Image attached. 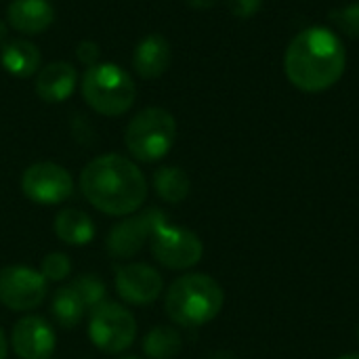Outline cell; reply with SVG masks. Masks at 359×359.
Instances as JSON below:
<instances>
[{
  "label": "cell",
  "mask_w": 359,
  "mask_h": 359,
  "mask_svg": "<svg viewBox=\"0 0 359 359\" xmlns=\"http://www.w3.org/2000/svg\"><path fill=\"white\" fill-rule=\"evenodd\" d=\"M120 359H139V358H130V355H128V358H120Z\"/></svg>",
  "instance_id": "4dcf8cb0"
},
{
  "label": "cell",
  "mask_w": 359,
  "mask_h": 359,
  "mask_svg": "<svg viewBox=\"0 0 359 359\" xmlns=\"http://www.w3.org/2000/svg\"><path fill=\"white\" fill-rule=\"evenodd\" d=\"M358 337H359V328H358Z\"/></svg>",
  "instance_id": "1f68e13d"
},
{
  "label": "cell",
  "mask_w": 359,
  "mask_h": 359,
  "mask_svg": "<svg viewBox=\"0 0 359 359\" xmlns=\"http://www.w3.org/2000/svg\"><path fill=\"white\" fill-rule=\"evenodd\" d=\"M225 303L221 284L206 273H187L168 286L164 311L172 324L183 328H200L212 322Z\"/></svg>",
  "instance_id": "3957f363"
},
{
  "label": "cell",
  "mask_w": 359,
  "mask_h": 359,
  "mask_svg": "<svg viewBox=\"0 0 359 359\" xmlns=\"http://www.w3.org/2000/svg\"><path fill=\"white\" fill-rule=\"evenodd\" d=\"M6 36H8V25H6V21L0 19V42H4Z\"/></svg>",
  "instance_id": "f1b7e54d"
},
{
  "label": "cell",
  "mask_w": 359,
  "mask_h": 359,
  "mask_svg": "<svg viewBox=\"0 0 359 359\" xmlns=\"http://www.w3.org/2000/svg\"><path fill=\"white\" fill-rule=\"evenodd\" d=\"M76 57L80 63H84L86 67L90 65H97L99 63V57H101V50H99V44L93 42V40H82L76 48Z\"/></svg>",
  "instance_id": "d4e9b609"
},
{
  "label": "cell",
  "mask_w": 359,
  "mask_h": 359,
  "mask_svg": "<svg viewBox=\"0 0 359 359\" xmlns=\"http://www.w3.org/2000/svg\"><path fill=\"white\" fill-rule=\"evenodd\" d=\"M168 221V217L160 208H147L143 212H135L124 217L120 223H116L107 238H105V248L114 259H130L135 257L145 242H149L154 229Z\"/></svg>",
  "instance_id": "30bf717a"
},
{
  "label": "cell",
  "mask_w": 359,
  "mask_h": 359,
  "mask_svg": "<svg viewBox=\"0 0 359 359\" xmlns=\"http://www.w3.org/2000/svg\"><path fill=\"white\" fill-rule=\"evenodd\" d=\"M170 42L162 34H149L137 44L133 53V67L141 78L154 80L170 67Z\"/></svg>",
  "instance_id": "5bb4252c"
},
{
  "label": "cell",
  "mask_w": 359,
  "mask_h": 359,
  "mask_svg": "<svg viewBox=\"0 0 359 359\" xmlns=\"http://www.w3.org/2000/svg\"><path fill=\"white\" fill-rule=\"evenodd\" d=\"M229 11L240 19H250L263 6V0H227Z\"/></svg>",
  "instance_id": "cb8c5ba5"
},
{
  "label": "cell",
  "mask_w": 359,
  "mask_h": 359,
  "mask_svg": "<svg viewBox=\"0 0 359 359\" xmlns=\"http://www.w3.org/2000/svg\"><path fill=\"white\" fill-rule=\"evenodd\" d=\"M177 120L164 107H145L126 126L124 143L128 154L145 164L162 160L175 145Z\"/></svg>",
  "instance_id": "5b68a950"
},
{
  "label": "cell",
  "mask_w": 359,
  "mask_h": 359,
  "mask_svg": "<svg viewBox=\"0 0 359 359\" xmlns=\"http://www.w3.org/2000/svg\"><path fill=\"white\" fill-rule=\"evenodd\" d=\"M8 25L25 36L42 34L55 19L53 4L48 0H11L6 8Z\"/></svg>",
  "instance_id": "9a60e30c"
},
{
  "label": "cell",
  "mask_w": 359,
  "mask_h": 359,
  "mask_svg": "<svg viewBox=\"0 0 359 359\" xmlns=\"http://www.w3.org/2000/svg\"><path fill=\"white\" fill-rule=\"evenodd\" d=\"M72 271L69 257L63 252H48L40 263V273L46 282H63Z\"/></svg>",
  "instance_id": "7402d4cb"
},
{
  "label": "cell",
  "mask_w": 359,
  "mask_h": 359,
  "mask_svg": "<svg viewBox=\"0 0 359 359\" xmlns=\"http://www.w3.org/2000/svg\"><path fill=\"white\" fill-rule=\"evenodd\" d=\"M0 63L2 67L17 76V78H29L40 69L42 55L36 44L29 40H11L0 48Z\"/></svg>",
  "instance_id": "e0dca14e"
},
{
  "label": "cell",
  "mask_w": 359,
  "mask_h": 359,
  "mask_svg": "<svg viewBox=\"0 0 359 359\" xmlns=\"http://www.w3.org/2000/svg\"><path fill=\"white\" fill-rule=\"evenodd\" d=\"M6 353H8V341H6L4 330L0 328V359H6Z\"/></svg>",
  "instance_id": "4316f807"
},
{
  "label": "cell",
  "mask_w": 359,
  "mask_h": 359,
  "mask_svg": "<svg viewBox=\"0 0 359 359\" xmlns=\"http://www.w3.org/2000/svg\"><path fill=\"white\" fill-rule=\"evenodd\" d=\"M11 347L19 359H50L55 351V330L40 316H25L13 324Z\"/></svg>",
  "instance_id": "7c38bea8"
},
{
  "label": "cell",
  "mask_w": 359,
  "mask_h": 359,
  "mask_svg": "<svg viewBox=\"0 0 359 359\" xmlns=\"http://www.w3.org/2000/svg\"><path fill=\"white\" fill-rule=\"evenodd\" d=\"M80 191L103 215L128 217L145 204L147 179L133 160L120 154H103L82 168Z\"/></svg>",
  "instance_id": "6da1fadb"
},
{
  "label": "cell",
  "mask_w": 359,
  "mask_h": 359,
  "mask_svg": "<svg viewBox=\"0 0 359 359\" xmlns=\"http://www.w3.org/2000/svg\"><path fill=\"white\" fill-rule=\"evenodd\" d=\"M154 189L166 204H181L191 189L189 177L179 166H162L154 172Z\"/></svg>",
  "instance_id": "ac0fdd59"
},
{
  "label": "cell",
  "mask_w": 359,
  "mask_h": 359,
  "mask_svg": "<svg viewBox=\"0 0 359 359\" xmlns=\"http://www.w3.org/2000/svg\"><path fill=\"white\" fill-rule=\"evenodd\" d=\"M208 359H236V355L229 353V351H215Z\"/></svg>",
  "instance_id": "83f0119b"
},
{
  "label": "cell",
  "mask_w": 359,
  "mask_h": 359,
  "mask_svg": "<svg viewBox=\"0 0 359 359\" xmlns=\"http://www.w3.org/2000/svg\"><path fill=\"white\" fill-rule=\"evenodd\" d=\"M330 19L339 32H343L349 38H359V2L347 4L343 8H334L330 13Z\"/></svg>",
  "instance_id": "603a6c76"
},
{
  "label": "cell",
  "mask_w": 359,
  "mask_h": 359,
  "mask_svg": "<svg viewBox=\"0 0 359 359\" xmlns=\"http://www.w3.org/2000/svg\"><path fill=\"white\" fill-rule=\"evenodd\" d=\"M183 349V339L172 326H156L143 339V353L147 359H175Z\"/></svg>",
  "instance_id": "d6986e66"
},
{
  "label": "cell",
  "mask_w": 359,
  "mask_h": 359,
  "mask_svg": "<svg viewBox=\"0 0 359 359\" xmlns=\"http://www.w3.org/2000/svg\"><path fill=\"white\" fill-rule=\"evenodd\" d=\"M164 280L147 263H126L116 267V292L128 305H151L160 299Z\"/></svg>",
  "instance_id": "8fae6325"
},
{
  "label": "cell",
  "mask_w": 359,
  "mask_h": 359,
  "mask_svg": "<svg viewBox=\"0 0 359 359\" xmlns=\"http://www.w3.org/2000/svg\"><path fill=\"white\" fill-rule=\"evenodd\" d=\"M48 282L44 276L25 265H8L0 269V303L11 311H32L46 299Z\"/></svg>",
  "instance_id": "ba28073f"
},
{
  "label": "cell",
  "mask_w": 359,
  "mask_h": 359,
  "mask_svg": "<svg viewBox=\"0 0 359 359\" xmlns=\"http://www.w3.org/2000/svg\"><path fill=\"white\" fill-rule=\"evenodd\" d=\"M80 88L84 101L97 114L107 118L126 114L137 97V86L130 74L109 61H99L97 65L86 67Z\"/></svg>",
  "instance_id": "277c9868"
},
{
  "label": "cell",
  "mask_w": 359,
  "mask_h": 359,
  "mask_svg": "<svg viewBox=\"0 0 359 359\" xmlns=\"http://www.w3.org/2000/svg\"><path fill=\"white\" fill-rule=\"evenodd\" d=\"M149 248L154 259L162 267L172 271H183L198 265L204 255V244L194 231L170 225L168 221L160 223L154 229L149 238Z\"/></svg>",
  "instance_id": "52a82bcc"
},
{
  "label": "cell",
  "mask_w": 359,
  "mask_h": 359,
  "mask_svg": "<svg viewBox=\"0 0 359 359\" xmlns=\"http://www.w3.org/2000/svg\"><path fill=\"white\" fill-rule=\"evenodd\" d=\"M69 286L76 290V294L80 297V301L84 303L86 311H93L95 307H99L101 303H105V294H107V286L105 282L95 276V273H84L78 276L69 282Z\"/></svg>",
  "instance_id": "44dd1931"
},
{
  "label": "cell",
  "mask_w": 359,
  "mask_h": 359,
  "mask_svg": "<svg viewBox=\"0 0 359 359\" xmlns=\"http://www.w3.org/2000/svg\"><path fill=\"white\" fill-rule=\"evenodd\" d=\"M347 50L343 40L328 27L316 25L299 32L284 55V72L292 86L303 93H324L345 74Z\"/></svg>",
  "instance_id": "7a4b0ae2"
},
{
  "label": "cell",
  "mask_w": 359,
  "mask_h": 359,
  "mask_svg": "<svg viewBox=\"0 0 359 359\" xmlns=\"http://www.w3.org/2000/svg\"><path fill=\"white\" fill-rule=\"evenodd\" d=\"M50 311H53V318L59 326L76 328L82 322L86 307L72 286H63V288L55 290L53 301H50Z\"/></svg>",
  "instance_id": "ffe728a7"
},
{
  "label": "cell",
  "mask_w": 359,
  "mask_h": 359,
  "mask_svg": "<svg viewBox=\"0 0 359 359\" xmlns=\"http://www.w3.org/2000/svg\"><path fill=\"white\" fill-rule=\"evenodd\" d=\"M55 233L67 246H86L95 240L97 229L84 210L63 208L55 217Z\"/></svg>",
  "instance_id": "2e32d148"
},
{
  "label": "cell",
  "mask_w": 359,
  "mask_h": 359,
  "mask_svg": "<svg viewBox=\"0 0 359 359\" xmlns=\"http://www.w3.org/2000/svg\"><path fill=\"white\" fill-rule=\"evenodd\" d=\"M78 84V72L67 61H53L36 74V95L46 103L65 101Z\"/></svg>",
  "instance_id": "4fadbf2b"
},
{
  "label": "cell",
  "mask_w": 359,
  "mask_h": 359,
  "mask_svg": "<svg viewBox=\"0 0 359 359\" xmlns=\"http://www.w3.org/2000/svg\"><path fill=\"white\" fill-rule=\"evenodd\" d=\"M189 6H194V8H210V6H215L219 0H185Z\"/></svg>",
  "instance_id": "484cf974"
},
{
  "label": "cell",
  "mask_w": 359,
  "mask_h": 359,
  "mask_svg": "<svg viewBox=\"0 0 359 359\" xmlns=\"http://www.w3.org/2000/svg\"><path fill=\"white\" fill-rule=\"evenodd\" d=\"M88 339L103 353H122L137 339V320L124 305L105 301L90 311Z\"/></svg>",
  "instance_id": "8992f818"
},
{
  "label": "cell",
  "mask_w": 359,
  "mask_h": 359,
  "mask_svg": "<svg viewBox=\"0 0 359 359\" xmlns=\"http://www.w3.org/2000/svg\"><path fill=\"white\" fill-rule=\"evenodd\" d=\"M337 359H359V353H349V355H341Z\"/></svg>",
  "instance_id": "f546056e"
},
{
  "label": "cell",
  "mask_w": 359,
  "mask_h": 359,
  "mask_svg": "<svg viewBox=\"0 0 359 359\" xmlns=\"http://www.w3.org/2000/svg\"><path fill=\"white\" fill-rule=\"evenodd\" d=\"M21 191L27 200L44 206L63 204L74 191V179L67 168L55 162H36L21 175Z\"/></svg>",
  "instance_id": "9c48e42d"
}]
</instances>
